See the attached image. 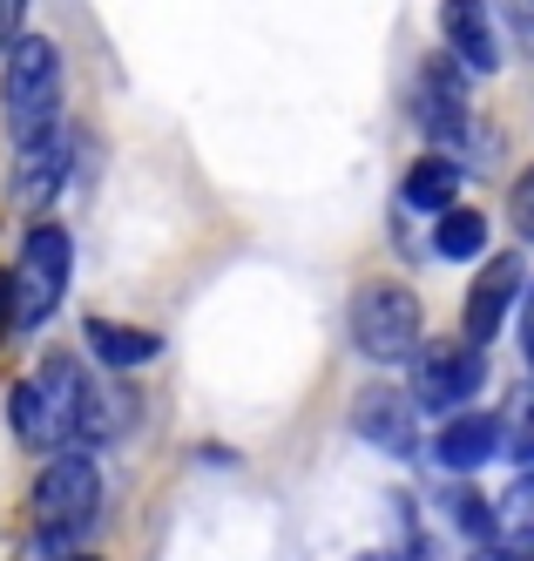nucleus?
I'll return each mask as SVG.
<instances>
[{"label": "nucleus", "mask_w": 534, "mask_h": 561, "mask_svg": "<svg viewBox=\"0 0 534 561\" xmlns=\"http://www.w3.org/2000/svg\"><path fill=\"white\" fill-rule=\"evenodd\" d=\"M61 95H68L61 48L48 34H21L8 55V75H0V115H8L14 149H34L41 136L61 129Z\"/></svg>", "instance_id": "nucleus-1"}, {"label": "nucleus", "mask_w": 534, "mask_h": 561, "mask_svg": "<svg viewBox=\"0 0 534 561\" xmlns=\"http://www.w3.org/2000/svg\"><path fill=\"white\" fill-rule=\"evenodd\" d=\"M81 392H89V373H81L68 352L41 358V373H27L8 392L14 439L21 447H41V454H68L81 439Z\"/></svg>", "instance_id": "nucleus-2"}, {"label": "nucleus", "mask_w": 534, "mask_h": 561, "mask_svg": "<svg viewBox=\"0 0 534 561\" xmlns=\"http://www.w3.org/2000/svg\"><path fill=\"white\" fill-rule=\"evenodd\" d=\"M68 271H75V237L61 224H34L21 237V257L8 271L14 285V332H41L68 298Z\"/></svg>", "instance_id": "nucleus-3"}, {"label": "nucleus", "mask_w": 534, "mask_h": 561, "mask_svg": "<svg viewBox=\"0 0 534 561\" xmlns=\"http://www.w3.org/2000/svg\"><path fill=\"white\" fill-rule=\"evenodd\" d=\"M420 332H427V311H420V298L406 291V285H359L352 291V345L365 352V358H413L420 352Z\"/></svg>", "instance_id": "nucleus-4"}, {"label": "nucleus", "mask_w": 534, "mask_h": 561, "mask_svg": "<svg viewBox=\"0 0 534 561\" xmlns=\"http://www.w3.org/2000/svg\"><path fill=\"white\" fill-rule=\"evenodd\" d=\"M420 366H413V407H427V413H467L474 407V392H480V379H487V358H480V345H467V339H440V345H420L413 352Z\"/></svg>", "instance_id": "nucleus-5"}, {"label": "nucleus", "mask_w": 534, "mask_h": 561, "mask_svg": "<svg viewBox=\"0 0 534 561\" xmlns=\"http://www.w3.org/2000/svg\"><path fill=\"white\" fill-rule=\"evenodd\" d=\"M34 507L48 528H68V535H89V520L102 514V467L89 454H55L34 480Z\"/></svg>", "instance_id": "nucleus-6"}, {"label": "nucleus", "mask_w": 534, "mask_h": 561, "mask_svg": "<svg viewBox=\"0 0 534 561\" xmlns=\"http://www.w3.org/2000/svg\"><path fill=\"white\" fill-rule=\"evenodd\" d=\"M413 115H420V129L433 136V149H446L474 115H467V68L461 61H446V55H433V61H420V95H413Z\"/></svg>", "instance_id": "nucleus-7"}, {"label": "nucleus", "mask_w": 534, "mask_h": 561, "mask_svg": "<svg viewBox=\"0 0 534 561\" xmlns=\"http://www.w3.org/2000/svg\"><path fill=\"white\" fill-rule=\"evenodd\" d=\"M352 426H359L365 447H379V454H393V460H413V454H420V407H413L406 392H393V386L359 392Z\"/></svg>", "instance_id": "nucleus-8"}, {"label": "nucleus", "mask_w": 534, "mask_h": 561, "mask_svg": "<svg viewBox=\"0 0 534 561\" xmlns=\"http://www.w3.org/2000/svg\"><path fill=\"white\" fill-rule=\"evenodd\" d=\"M514 298H521V257H487V271L474 277V291H467L461 339H467V345H487V339H501V325H508Z\"/></svg>", "instance_id": "nucleus-9"}, {"label": "nucleus", "mask_w": 534, "mask_h": 561, "mask_svg": "<svg viewBox=\"0 0 534 561\" xmlns=\"http://www.w3.org/2000/svg\"><path fill=\"white\" fill-rule=\"evenodd\" d=\"M440 34L461 68H474V75L501 68V34H495V8L487 0H440Z\"/></svg>", "instance_id": "nucleus-10"}, {"label": "nucleus", "mask_w": 534, "mask_h": 561, "mask_svg": "<svg viewBox=\"0 0 534 561\" xmlns=\"http://www.w3.org/2000/svg\"><path fill=\"white\" fill-rule=\"evenodd\" d=\"M68 163H75V136L55 129V136H41L34 149L14 156V204L21 210H48L55 204V190L68 183Z\"/></svg>", "instance_id": "nucleus-11"}, {"label": "nucleus", "mask_w": 534, "mask_h": 561, "mask_svg": "<svg viewBox=\"0 0 534 561\" xmlns=\"http://www.w3.org/2000/svg\"><path fill=\"white\" fill-rule=\"evenodd\" d=\"M501 454V413H454L440 426V439H433V460L446 467V473H480L487 460Z\"/></svg>", "instance_id": "nucleus-12"}, {"label": "nucleus", "mask_w": 534, "mask_h": 561, "mask_svg": "<svg viewBox=\"0 0 534 561\" xmlns=\"http://www.w3.org/2000/svg\"><path fill=\"white\" fill-rule=\"evenodd\" d=\"M81 339H89L95 366H109V373H136V366H149V358L162 352V339H156V332L122 325V318H89V325H81Z\"/></svg>", "instance_id": "nucleus-13"}, {"label": "nucleus", "mask_w": 534, "mask_h": 561, "mask_svg": "<svg viewBox=\"0 0 534 561\" xmlns=\"http://www.w3.org/2000/svg\"><path fill=\"white\" fill-rule=\"evenodd\" d=\"M399 204L406 210H427V217H446L461 204V163H446V156H420L413 170L399 183Z\"/></svg>", "instance_id": "nucleus-14"}, {"label": "nucleus", "mask_w": 534, "mask_h": 561, "mask_svg": "<svg viewBox=\"0 0 534 561\" xmlns=\"http://www.w3.org/2000/svg\"><path fill=\"white\" fill-rule=\"evenodd\" d=\"M433 257H446V264L487 257V217L474 204H454L446 217H433Z\"/></svg>", "instance_id": "nucleus-15"}, {"label": "nucleus", "mask_w": 534, "mask_h": 561, "mask_svg": "<svg viewBox=\"0 0 534 561\" xmlns=\"http://www.w3.org/2000/svg\"><path fill=\"white\" fill-rule=\"evenodd\" d=\"M440 507H446V520H454V528H461L474 548H495V541H501V528H495V507H487V501L467 488V480H454V488L440 494Z\"/></svg>", "instance_id": "nucleus-16"}, {"label": "nucleus", "mask_w": 534, "mask_h": 561, "mask_svg": "<svg viewBox=\"0 0 534 561\" xmlns=\"http://www.w3.org/2000/svg\"><path fill=\"white\" fill-rule=\"evenodd\" d=\"M495 528L508 535V548H534V467L514 473V488L495 507Z\"/></svg>", "instance_id": "nucleus-17"}, {"label": "nucleus", "mask_w": 534, "mask_h": 561, "mask_svg": "<svg viewBox=\"0 0 534 561\" xmlns=\"http://www.w3.org/2000/svg\"><path fill=\"white\" fill-rule=\"evenodd\" d=\"M122 413H129V399H115L109 386L89 379V392H81V439H109V433H122Z\"/></svg>", "instance_id": "nucleus-18"}, {"label": "nucleus", "mask_w": 534, "mask_h": 561, "mask_svg": "<svg viewBox=\"0 0 534 561\" xmlns=\"http://www.w3.org/2000/svg\"><path fill=\"white\" fill-rule=\"evenodd\" d=\"M501 447H508L521 467H534V392H527V386L508 399V413H501Z\"/></svg>", "instance_id": "nucleus-19"}, {"label": "nucleus", "mask_w": 534, "mask_h": 561, "mask_svg": "<svg viewBox=\"0 0 534 561\" xmlns=\"http://www.w3.org/2000/svg\"><path fill=\"white\" fill-rule=\"evenodd\" d=\"M508 217H514V230L527 237V244H534V163L514 176V196H508Z\"/></svg>", "instance_id": "nucleus-20"}, {"label": "nucleus", "mask_w": 534, "mask_h": 561, "mask_svg": "<svg viewBox=\"0 0 534 561\" xmlns=\"http://www.w3.org/2000/svg\"><path fill=\"white\" fill-rule=\"evenodd\" d=\"M21 21H27V0H0V55H14Z\"/></svg>", "instance_id": "nucleus-21"}, {"label": "nucleus", "mask_w": 534, "mask_h": 561, "mask_svg": "<svg viewBox=\"0 0 534 561\" xmlns=\"http://www.w3.org/2000/svg\"><path fill=\"white\" fill-rule=\"evenodd\" d=\"M474 561H534V548H508V541H495V548H480Z\"/></svg>", "instance_id": "nucleus-22"}, {"label": "nucleus", "mask_w": 534, "mask_h": 561, "mask_svg": "<svg viewBox=\"0 0 534 561\" xmlns=\"http://www.w3.org/2000/svg\"><path fill=\"white\" fill-rule=\"evenodd\" d=\"M0 332H14V285H8V271H0Z\"/></svg>", "instance_id": "nucleus-23"}, {"label": "nucleus", "mask_w": 534, "mask_h": 561, "mask_svg": "<svg viewBox=\"0 0 534 561\" xmlns=\"http://www.w3.org/2000/svg\"><path fill=\"white\" fill-rule=\"evenodd\" d=\"M521 332H534V285H527V305H521Z\"/></svg>", "instance_id": "nucleus-24"}, {"label": "nucleus", "mask_w": 534, "mask_h": 561, "mask_svg": "<svg viewBox=\"0 0 534 561\" xmlns=\"http://www.w3.org/2000/svg\"><path fill=\"white\" fill-rule=\"evenodd\" d=\"M352 561H399V554H352Z\"/></svg>", "instance_id": "nucleus-25"}, {"label": "nucleus", "mask_w": 534, "mask_h": 561, "mask_svg": "<svg viewBox=\"0 0 534 561\" xmlns=\"http://www.w3.org/2000/svg\"><path fill=\"white\" fill-rule=\"evenodd\" d=\"M521 345H527V366H534V332H521Z\"/></svg>", "instance_id": "nucleus-26"}, {"label": "nucleus", "mask_w": 534, "mask_h": 561, "mask_svg": "<svg viewBox=\"0 0 534 561\" xmlns=\"http://www.w3.org/2000/svg\"><path fill=\"white\" fill-rule=\"evenodd\" d=\"M75 561H89V554H75Z\"/></svg>", "instance_id": "nucleus-27"}]
</instances>
